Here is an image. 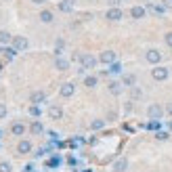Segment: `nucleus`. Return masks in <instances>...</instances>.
<instances>
[{
	"label": "nucleus",
	"instance_id": "obj_1",
	"mask_svg": "<svg viewBox=\"0 0 172 172\" xmlns=\"http://www.w3.org/2000/svg\"><path fill=\"white\" fill-rule=\"evenodd\" d=\"M80 63H82L84 69H92L96 65V59L92 55H82V57H80Z\"/></svg>",
	"mask_w": 172,
	"mask_h": 172
},
{
	"label": "nucleus",
	"instance_id": "obj_2",
	"mask_svg": "<svg viewBox=\"0 0 172 172\" xmlns=\"http://www.w3.org/2000/svg\"><path fill=\"white\" fill-rule=\"evenodd\" d=\"M147 61L149 63H153V65H158L159 61H162V53H159V50H155V48H151V50H147Z\"/></svg>",
	"mask_w": 172,
	"mask_h": 172
},
{
	"label": "nucleus",
	"instance_id": "obj_3",
	"mask_svg": "<svg viewBox=\"0 0 172 172\" xmlns=\"http://www.w3.org/2000/svg\"><path fill=\"white\" fill-rule=\"evenodd\" d=\"M99 59H101V63H105V65H111V63H116V53H113V50H103Z\"/></svg>",
	"mask_w": 172,
	"mask_h": 172
},
{
	"label": "nucleus",
	"instance_id": "obj_4",
	"mask_svg": "<svg viewBox=\"0 0 172 172\" xmlns=\"http://www.w3.org/2000/svg\"><path fill=\"white\" fill-rule=\"evenodd\" d=\"M147 116L151 117V120H159V117H162V107H159V105H149Z\"/></svg>",
	"mask_w": 172,
	"mask_h": 172
},
{
	"label": "nucleus",
	"instance_id": "obj_5",
	"mask_svg": "<svg viewBox=\"0 0 172 172\" xmlns=\"http://www.w3.org/2000/svg\"><path fill=\"white\" fill-rule=\"evenodd\" d=\"M13 46H15V50H23V48H28V40H25L23 36H15Z\"/></svg>",
	"mask_w": 172,
	"mask_h": 172
},
{
	"label": "nucleus",
	"instance_id": "obj_6",
	"mask_svg": "<svg viewBox=\"0 0 172 172\" xmlns=\"http://www.w3.org/2000/svg\"><path fill=\"white\" fill-rule=\"evenodd\" d=\"M151 76H153V80H166V78H168V69L166 67H155L151 71Z\"/></svg>",
	"mask_w": 172,
	"mask_h": 172
},
{
	"label": "nucleus",
	"instance_id": "obj_7",
	"mask_svg": "<svg viewBox=\"0 0 172 172\" xmlns=\"http://www.w3.org/2000/svg\"><path fill=\"white\" fill-rule=\"evenodd\" d=\"M107 19L109 21H120L122 19V11H120L117 7H111L109 11H107Z\"/></svg>",
	"mask_w": 172,
	"mask_h": 172
},
{
	"label": "nucleus",
	"instance_id": "obj_8",
	"mask_svg": "<svg viewBox=\"0 0 172 172\" xmlns=\"http://www.w3.org/2000/svg\"><path fill=\"white\" fill-rule=\"evenodd\" d=\"M29 101H32L34 105H40V103H44V101H46V95H44V92H40V90H38V92H32Z\"/></svg>",
	"mask_w": 172,
	"mask_h": 172
},
{
	"label": "nucleus",
	"instance_id": "obj_9",
	"mask_svg": "<svg viewBox=\"0 0 172 172\" xmlns=\"http://www.w3.org/2000/svg\"><path fill=\"white\" fill-rule=\"evenodd\" d=\"M48 116H50V120H59L63 116V109L59 105H53V107H48Z\"/></svg>",
	"mask_w": 172,
	"mask_h": 172
},
{
	"label": "nucleus",
	"instance_id": "obj_10",
	"mask_svg": "<svg viewBox=\"0 0 172 172\" xmlns=\"http://www.w3.org/2000/svg\"><path fill=\"white\" fill-rule=\"evenodd\" d=\"M74 90H76V86H74L71 82L63 84V86H61V96H65V99H67V96H71V95H74Z\"/></svg>",
	"mask_w": 172,
	"mask_h": 172
},
{
	"label": "nucleus",
	"instance_id": "obj_11",
	"mask_svg": "<svg viewBox=\"0 0 172 172\" xmlns=\"http://www.w3.org/2000/svg\"><path fill=\"white\" fill-rule=\"evenodd\" d=\"M11 132H13L15 137H21V134H23V132H25V126L21 124V122H15V124L11 126Z\"/></svg>",
	"mask_w": 172,
	"mask_h": 172
},
{
	"label": "nucleus",
	"instance_id": "obj_12",
	"mask_svg": "<svg viewBox=\"0 0 172 172\" xmlns=\"http://www.w3.org/2000/svg\"><path fill=\"white\" fill-rule=\"evenodd\" d=\"M17 151L19 153H29L32 151V143H29V141H21V143L17 145Z\"/></svg>",
	"mask_w": 172,
	"mask_h": 172
},
{
	"label": "nucleus",
	"instance_id": "obj_13",
	"mask_svg": "<svg viewBox=\"0 0 172 172\" xmlns=\"http://www.w3.org/2000/svg\"><path fill=\"white\" fill-rule=\"evenodd\" d=\"M130 15L134 17V19H141V17H145V8L143 7H132Z\"/></svg>",
	"mask_w": 172,
	"mask_h": 172
},
{
	"label": "nucleus",
	"instance_id": "obj_14",
	"mask_svg": "<svg viewBox=\"0 0 172 172\" xmlns=\"http://www.w3.org/2000/svg\"><path fill=\"white\" fill-rule=\"evenodd\" d=\"M55 67H57V69H61V71H65V69L69 67V61H65V59H61V57H57Z\"/></svg>",
	"mask_w": 172,
	"mask_h": 172
},
{
	"label": "nucleus",
	"instance_id": "obj_15",
	"mask_svg": "<svg viewBox=\"0 0 172 172\" xmlns=\"http://www.w3.org/2000/svg\"><path fill=\"white\" fill-rule=\"evenodd\" d=\"M134 82H137V78L132 76V74L124 76V80H122V84H124V86H128V88H132V86H134Z\"/></svg>",
	"mask_w": 172,
	"mask_h": 172
},
{
	"label": "nucleus",
	"instance_id": "obj_16",
	"mask_svg": "<svg viewBox=\"0 0 172 172\" xmlns=\"http://www.w3.org/2000/svg\"><path fill=\"white\" fill-rule=\"evenodd\" d=\"M29 130L34 132V134H42V132H44V126H42V122H38V120H36L34 124H32V128H29Z\"/></svg>",
	"mask_w": 172,
	"mask_h": 172
},
{
	"label": "nucleus",
	"instance_id": "obj_17",
	"mask_svg": "<svg viewBox=\"0 0 172 172\" xmlns=\"http://www.w3.org/2000/svg\"><path fill=\"white\" fill-rule=\"evenodd\" d=\"M109 92L111 95H120V92H122V84L120 82H111L109 84Z\"/></svg>",
	"mask_w": 172,
	"mask_h": 172
},
{
	"label": "nucleus",
	"instance_id": "obj_18",
	"mask_svg": "<svg viewBox=\"0 0 172 172\" xmlns=\"http://www.w3.org/2000/svg\"><path fill=\"white\" fill-rule=\"evenodd\" d=\"M126 168H128V162L126 159H117L116 162V172H124Z\"/></svg>",
	"mask_w": 172,
	"mask_h": 172
},
{
	"label": "nucleus",
	"instance_id": "obj_19",
	"mask_svg": "<svg viewBox=\"0 0 172 172\" xmlns=\"http://www.w3.org/2000/svg\"><path fill=\"white\" fill-rule=\"evenodd\" d=\"M40 21L50 23V21H53V13H50V11H42V13H40Z\"/></svg>",
	"mask_w": 172,
	"mask_h": 172
},
{
	"label": "nucleus",
	"instance_id": "obj_20",
	"mask_svg": "<svg viewBox=\"0 0 172 172\" xmlns=\"http://www.w3.org/2000/svg\"><path fill=\"white\" fill-rule=\"evenodd\" d=\"M11 40H13V36L8 32H0V44H8Z\"/></svg>",
	"mask_w": 172,
	"mask_h": 172
},
{
	"label": "nucleus",
	"instance_id": "obj_21",
	"mask_svg": "<svg viewBox=\"0 0 172 172\" xmlns=\"http://www.w3.org/2000/svg\"><path fill=\"white\" fill-rule=\"evenodd\" d=\"M59 8H61L63 13H71V11H74V4H69V2H59Z\"/></svg>",
	"mask_w": 172,
	"mask_h": 172
},
{
	"label": "nucleus",
	"instance_id": "obj_22",
	"mask_svg": "<svg viewBox=\"0 0 172 172\" xmlns=\"http://www.w3.org/2000/svg\"><path fill=\"white\" fill-rule=\"evenodd\" d=\"M84 84H86L88 88H92V86H96V76H86V80H84Z\"/></svg>",
	"mask_w": 172,
	"mask_h": 172
},
{
	"label": "nucleus",
	"instance_id": "obj_23",
	"mask_svg": "<svg viewBox=\"0 0 172 172\" xmlns=\"http://www.w3.org/2000/svg\"><path fill=\"white\" fill-rule=\"evenodd\" d=\"M103 126H105V122H103V120H95V122L90 124V128H92V130H101Z\"/></svg>",
	"mask_w": 172,
	"mask_h": 172
},
{
	"label": "nucleus",
	"instance_id": "obj_24",
	"mask_svg": "<svg viewBox=\"0 0 172 172\" xmlns=\"http://www.w3.org/2000/svg\"><path fill=\"white\" fill-rule=\"evenodd\" d=\"M149 8H151V11H155L158 15H164V11H166V7H164V4H162V7H159V4H155V7H153V4H151Z\"/></svg>",
	"mask_w": 172,
	"mask_h": 172
},
{
	"label": "nucleus",
	"instance_id": "obj_25",
	"mask_svg": "<svg viewBox=\"0 0 172 172\" xmlns=\"http://www.w3.org/2000/svg\"><path fill=\"white\" fill-rule=\"evenodd\" d=\"M13 168H11V164L8 162H0V172H11Z\"/></svg>",
	"mask_w": 172,
	"mask_h": 172
},
{
	"label": "nucleus",
	"instance_id": "obj_26",
	"mask_svg": "<svg viewBox=\"0 0 172 172\" xmlns=\"http://www.w3.org/2000/svg\"><path fill=\"white\" fill-rule=\"evenodd\" d=\"M109 71H113V74H120V71H122V65H120V63H111Z\"/></svg>",
	"mask_w": 172,
	"mask_h": 172
},
{
	"label": "nucleus",
	"instance_id": "obj_27",
	"mask_svg": "<svg viewBox=\"0 0 172 172\" xmlns=\"http://www.w3.org/2000/svg\"><path fill=\"white\" fill-rule=\"evenodd\" d=\"M4 116H7V105H2V103H0V120H2Z\"/></svg>",
	"mask_w": 172,
	"mask_h": 172
},
{
	"label": "nucleus",
	"instance_id": "obj_28",
	"mask_svg": "<svg viewBox=\"0 0 172 172\" xmlns=\"http://www.w3.org/2000/svg\"><path fill=\"white\" fill-rule=\"evenodd\" d=\"M166 44H168V46H172V32H168V34H166Z\"/></svg>",
	"mask_w": 172,
	"mask_h": 172
},
{
	"label": "nucleus",
	"instance_id": "obj_29",
	"mask_svg": "<svg viewBox=\"0 0 172 172\" xmlns=\"http://www.w3.org/2000/svg\"><path fill=\"white\" fill-rule=\"evenodd\" d=\"M29 113H32V116H40V109H38V107H36V105H34V107L29 109Z\"/></svg>",
	"mask_w": 172,
	"mask_h": 172
},
{
	"label": "nucleus",
	"instance_id": "obj_30",
	"mask_svg": "<svg viewBox=\"0 0 172 172\" xmlns=\"http://www.w3.org/2000/svg\"><path fill=\"white\" fill-rule=\"evenodd\" d=\"M132 96H134V99H138V96H141V90L134 88V86H132Z\"/></svg>",
	"mask_w": 172,
	"mask_h": 172
},
{
	"label": "nucleus",
	"instance_id": "obj_31",
	"mask_svg": "<svg viewBox=\"0 0 172 172\" xmlns=\"http://www.w3.org/2000/svg\"><path fill=\"white\" fill-rule=\"evenodd\" d=\"M158 138H159V141H166V138H168V134H166V132H158Z\"/></svg>",
	"mask_w": 172,
	"mask_h": 172
},
{
	"label": "nucleus",
	"instance_id": "obj_32",
	"mask_svg": "<svg viewBox=\"0 0 172 172\" xmlns=\"http://www.w3.org/2000/svg\"><path fill=\"white\" fill-rule=\"evenodd\" d=\"M162 2H164L166 8H172V0H162Z\"/></svg>",
	"mask_w": 172,
	"mask_h": 172
},
{
	"label": "nucleus",
	"instance_id": "obj_33",
	"mask_svg": "<svg viewBox=\"0 0 172 172\" xmlns=\"http://www.w3.org/2000/svg\"><path fill=\"white\" fill-rule=\"evenodd\" d=\"M107 2H109L111 7H117V4H120V2H122V0H107Z\"/></svg>",
	"mask_w": 172,
	"mask_h": 172
},
{
	"label": "nucleus",
	"instance_id": "obj_34",
	"mask_svg": "<svg viewBox=\"0 0 172 172\" xmlns=\"http://www.w3.org/2000/svg\"><path fill=\"white\" fill-rule=\"evenodd\" d=\"M168 113H172V103H170V105H168Z\"/></svg>",
	"mask_w": 172,
	"mask_h": 172
},
{
	"label": "nucleus",
	"instance_id": "obj_35",
	"mask_svg": "<svg viewBox=\"0 0 172 172\" xmlns=\"http://www.w3.org/2000/svg\"><path fill=\"white\" fill-rule=\"evenodd\" d=\"M63 2H69V4H74V2H76V0H63Z\"/></svg>",
	"mask_w": 172,
	"mask_h": 172
},
{
	"label": "nucleus",
	"instance_id": "obj_36",
	"mask_svg": "<svg viewBox=\"0 0 172 172\" xmlns=\"http://www.w3.org/2000/svg\"><path fill=\"white\" fill-rule=\"evenodd\" d=\"M34 2H38V4H40V2H44V0H34Z\"/></svg>",
	"mask_w": 172,
	"mask_h": 172
},
{
	"label": "nucleus",
	"instance_id": "obj_37",
	"mask_svg": "<svg viewBox=\"0 0 172 172\" xmlns=\"http://www.w3.org/2000/svg\"><path fill=\"white\" fill-rule=\"evenodd\" d=\"M170 128H172V122H170Z\"/></svg>",
	"mask_w": 172,
	"mask_h": 172
}]
</instances>
